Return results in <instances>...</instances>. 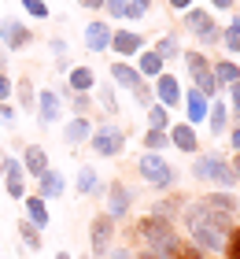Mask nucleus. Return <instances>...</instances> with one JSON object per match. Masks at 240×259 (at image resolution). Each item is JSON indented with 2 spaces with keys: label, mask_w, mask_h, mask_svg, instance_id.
I'll return each instance as SVG.
<instances>
[{
  "label": "nucleus",
  "mask_w": 240,
  "mask_h": 259,
  "mask_svg": "<svg viewBox=\"0 0 240 259\" xmlns=\"http://www.w3.org/2000/svg\"><path fill=\"white\" fill-rule=\"evenodd\" d=\"M170 126V115H166L163 104H152L148 108V130H166Z\"/></svg>",
  "instance_id": "nucleus-25"
},
{
  "label": "nucleus",
  "mask_w": 240,
  "mask_h": 259,
  "mask_svg": "<svg viewBox=\"0 0 240 259\" xmlns=\"http://www.w3.org/2000/svg\"><path fill=\"white\" fill-rule=\"evenodd\" d=\"M111 78H115L122 89H129V93H140V89H144V78H140L129 63H111Z\"/></svg>",
  "instance_id": "nucleus-14"
},
{
  "label": "nucleus",
  "mask_w": 240,
  "mask_h": 259,
  "mask_svg": "<svg viewBox=\"0 0 240 259\" xmlns=\"http://www.w3.org/2000/svg\"><path fill=\"white\" fill-rule=\"evenodd\" d=\"M225 244H229V259H240V230H229Z\"/></svg>",
  "instance_id": "nucleus-39"
},
{
  "label": "nucleus",
  "mask_w": 240,
  "mask_h": 259,
  "mask_svg": "<svg viewBox=\"0 0 240 259\" xmlns=\"http://www.w3.org/2000/svg\"><path fill=\"white\" fill-rule=\"evenodd\" d=\"M37 100H41V126H52L59 119V93L56 89H44Z\"/></svg>",
  "instance_id": "nucleus-18"
},
{
  "label": "nucleus",
  "mask_w": 240,
  "mask_h": 259,
  "mask_svg": "<svg viewBox=\"0 0 240 259\" xmlns=\"http://www.w3.org/2000/svg\"><path fill=\"white\" fill-rule=\"evenodd\" d=\"M140 33H133V30H115L111 33V49L118 52V56H133V52H140Z\"/></svg>",
  "instance_id": "nucleus-15"
},
{
  "label": "nucleus",
  "mask_w": 240,
  "mask_h": 259,
  "mask_svg": "<svg viewBox=\"0 0 240 259\" xmlns=\"http://www.w3.org/2000/svg\"><path fill=\"white\" fill-rule=\"evenodd\" d=\"M11 97V81H8V74H0V104H4Z\"/></svg>",
  "instance_id": "nucleus-44"
},
{
  "label": "nucleus",
  "mask_w": 240,
  "mask_h": 259,
  "mask_svg": "<svg viewBox=\"0 0 240 259\" xmlns=\"http://www.w3.org/2000/svg\"><path fill=\"white\" fill-rule=\"evenodd\" d=\"M81 259H85V255H81Z\"/></svg>",
  "instance_id": "nucleus-57"
},
{
  "label": "nucleus",
  "mask_w": 240,
  "mask_h": 259,
  "mask_svg": "<svg viewBox=\"0 0 240 259\" xmlns=\"http://www.w3.org/2000/svg\"><path fill=\"white\" fill-rule=\"evenodd\" d=\"M4 174H8V182H22V178H26L19 159H4Z\"/></svg>",
  "instance_id": "nucleus-34"
},
{
  "label": "nucleus",
  "mask_w": 240,
  "mask_h": 259,
  "mask_svg": "<svg viewBox=\"0 0 240 259\" xmlns=\"http://www.w3.org/2000/svg\"><path fill=\"white\" fill-rule=\"evenodd\" d=\"M0 30H4V45H8V49H26V45L33 41V33L22 26V22H15V19L0 22Z\"/></svg>",
  "instance_id": "nucleus-11"
},
{
  "label": "nucleus",
  "mask_w": 240,
  "mask_h": 259,
  "mask_svg": "<svg viewBox=\"0 0 240 259\" xmlns=\"http://www.w3.org/2000/svg\"><path fill=\"white\" fill-rule=\"evenodd\" d=\"M137 170H140V178L148 185H155V189H170V185L177 182V170L163 156H155V152H144V156L137 159Z\"/></svg>",
  "instance_id": "nucleus-3"
},
{
  "label": "nucleus",
  "mask_w": 240,
  "mask_h": 259,
  "mask_svg": "<svg viewBox=\"0 0 240 259\" xmlns=\"http://www.w3.org/2000/svg\"><path fill=\"white\" fill-rule=\"evenodd\" d=\"M233 148L240 152V130H233Z\"/></svg>",
  "instance_id": "nucleus-51"
},
{
  "label": "nucleus",
  "mask_w": 240,
  "mask_h": 259,
  "mask_svg": "<svg viewBox=\"0 0 240 259\" xmlns=\"http://www.w3.org/2000/svg\"><path fill=\"white\" fill-rule=\"evenodd\" d=\"M0 170H4V156H0Z\"/></svg>",
  "instance_id": "nucleus-56"
},
{
  "label": "nucleus",
  "mask_w": 240,
  "mask_h": 259,
  "mask_svg": "<svg viewBox=\"0 0 240 259\" xmlns=\"http://www.w3.org/2000/svg\"><path fill=\"white\" fill-rule=\"evenodd\" d=\"M185 26L196 33L203 45H214V41H218V30H214L211 15H203V11H188V15H185Z\"/></svg>",
  "instance_id": "nucleus-9"
},
{
  "label": "nucleus",
  "mask_w": 240,
  "mask_h": 259,
  "mask_svg": "<svg viewBox=\"0 0 240 259\" xmlns=\"http://www.w3.org/2000/svg\"><path fill=\"white\" fill-rule=\"evenodd\" d=\"M111 241H115V219H111V215H96V219H92V230H89L92 255H96V259H107Z\"/></svg>",
  "instance_id": "nucleus-6"
},
{
  "label": "nucleus",
  "mask_w": 240,
  "mask_h": 259,
  "mask_svg": "<svg viewBox=\"0 0 240 259\" xmlns=\"http://www.w3.org/2000/svg\"><path fill=\"white\" fill-rule=\"evenodd\" d=\"M144 11H148V0H129L126 19H144Z\"/></svg>",
  "instance_id": "nucleus-37"
},
{
  "label": "nucleus",
  "mask_w": 240,
  "mask_h": 259,
  "mask_svg": "<svg viewBox=\"0 0 240 259\" xmlns=\"http://www.w3.org/2000/svg\"><path fill=\"white\" fill-rule=\"evenodd\" d=\"M96 189H100V185H96V170L92 167H81L78 170V193L85 196V193H96Z\"/></svg>",
  "instance_id": "nucleus-26"
},
{
  "label": "nucleus",
  "mask_w": 240,
  "mask_h": 259,
  "mask_svg": "<svg viewBox=\"0 0 240 259\" xmlns=\"http://www.w3.org/2000/svg\"><path fill=\"white\" fill-rule=\"evenodd\" d=\"M174 259H203V255H200V248H192V244H181V248L174 252Z\"/></svg>",
  "instance_id": "nucleus-41"
},
{
  "label": "nucleus",
  "mask_w": 240,
  "mask_h": 259,
  "mask_svg": "<svg viewBox=\"0 0 240 259\" xmlns=\"http://www.w3.org/2000/svg\"><path fill=\"white\" fill-rule=\"evenodd\" d=\"M155 56L166 63V60H174V56H181V45H177L174 37H163L159 45H155Z\"/></svg>",
  "instance_id": "nucleus-27"
},
{
  "label": "nucleus",
  "mask_w": 240,
  "mask_h": 259,
  "mask_svg": "<svg viewBox=\"0 0 240 259\" xmlns=\"http://www.w3.org/2000/svg\"><path fill=\"white\" fill-rule=\"evenodd\" d=\"M15 93H19V104H22V108H26V111H30V108H33V85H30V81H26V78H22V81H19V85H15Z\"/></svg>",
  "instance_id": "nucleus-32"
},
{
  "label": "nucleus",
  "mask_w": 240,
  "mask_h": 259,
  "mask_svg": "<svg viewBox=\"0 0 240 259\" xmlns=\"http://www.w3.org/2000/svg\"><path fill=\"white\" fill-rule=\"evenodd\" d=\"M0 119H4V122H11V119H15V111H11L8 104H0Z\"/></svg>",
  "instance_id": "nucleus-46"
},
{
  "label": "nucleus",
  "mask_w": 240,
  "mask_h": 259,
  "mask_svg": "<svg viewBox=\"0 0 240 259\" xmlns=\"http://www.w3.org/2000/svg\"><path fill=\"white\" fill-rule=\"evenodd\" d=\"M170 145V137L163 134V130H148V134H144V148L148 152H155V148H166Z\"/></svg>",
  "instance_id": "nucleus-30"
},
{
  "label": "nucleus",
  "mask_w": 240,
  "mask_h": 259,
  "mask_svg": "<svg viewBox=\"0 0 240 259\" xmlns=\"http://www.w3.org/2000/svg\"><path fill=\"white\" fill-rule=\"evenodd\" d=\"M192 174L203 178V182H218V185H233V178H236L233 167L222 156H203V159H196V163H192Z\"/></svg>",
  "instance_id": "nucleus-4"
},
{
  "label": "nucleus",
  "mask_w": 240,
  "mask_h": 259,
  "mask_svg": "<svg viewBox=\"0 0 240 259\" xmlns=\"http://www.w3.org/2000/svg\"><path fill=\"white\" fill-rule=\"evenodd\" d=\"M233 174H236V178H240V152H236V156H233Z\"/></svg>",
  "instance_id": "nucleus-49"
},
{
  "label": "nucleus",
  "mask_w": 240,
  "mask_h": 259,
  "mask_svg": "<svg viewBox=\"0 0 240 259\" xmlns=\"http://www.w3.org/2000/svg\"><path fill=\"white\" fill-rule=\"evenodd\" d=\"M129 204H133V193H129L122 182H111V189H107V215L118 222L129 211Z\"/></svg>",
  "instance_id": "nucleus-8"
},
{
  "label": "nucleus",
  "mask_w": 240,
  "mask_h": 259,
  "mask_svg": "<svg viewBox=\"0 0 240 259\" xmlns=\"http://www.w3.org/2000/svg\"><path fill=\"white\" fill-rule=\"evenodd\" d=\"M19 233H22V241H26V248H30V252H37V248H41V230L33 226L30 219H22V222H19Z\"/></svg>",
  "instance_id": "nucleus-22"
},
{
  "label": "nucleus",
  "mask_w": 240,
  "mask_h": 259,
  "mask_svg": "<svg viewBox=\"0 0 240 259\" xmlns=\"http://www.w3.org/2000/svg\"><path fill=\"white\" fill-rule=\"evenodd\" d=\"M225 45H229L233 52H240V19L229 22V30H225Z\"/></svg>",
  "instance_id": "nucleus-33"
},
{
  "label": "nucleus",
  "mask_w": 240,
  "mask_h": 259,
  "mask_svg": "<svg viewBox=\"0 0 240 259\" xmlns=\"http://www.w3.org/2000/svg\"><path fill=\"white\" fill-rule=\"evenodd\" d=\"M233 108H236V115H240V81H233Z\"/></svg>",
  "instance_id": "nucleus-45"
},
{
  "label": "nucleus",
  "mask_w": 240,
  "mask_h": 259,
  "mask_svg": "<svg viewBox=\"0 0 240 259\" xmlns=\"http://www.w3.org/2000/svg\"><path fill=\"white\" fill-rule=\"evenodd\" d=\"M192 0H170V8H188Z\"/></svg>",
  "instance_id": "nucleus-50"
},
{
  "label": "nucleus",
  "mask_w": 240,
  "mask_h": 259,
  "mask_svg": "<svg viewBox=\"0 0 240 259\" xmlns=\"http://www.w3.org/2000/svg\"><path fill=\"white\" fill-rule=\"evenodd\" d=\"M137 259H159V255H155V252H148V248H144V252H140Z\"/></svg>",
  "instance_id": "nucleus-52"
},
{
  "label": "nucleus",
  "mask_w": 240,
  "mask_h": 259,
  "mask_svg": "<svg viewBox=\"0 0 240 259\" xmlns=\"http://www.w3.org/2000/svg\"><path fill=\"white\" fill-rule=\"evenodd\" d=\"M203 115H207L203 93H188V122H203Z\"/></svg>",
  "instance_id": "nucleus-24"
},
{
  "label": "nucleus",
  "mask_w": 240,
  "mask_h": 259,
  "mask_svg": "<svg viewBox=\"0 0 240 259\" xmlns=\"http://www.w3.org/2000/svg\"><path fill=\"white\" fill-rule=\"evenodd\" d=\"M214 8H233V0H214Z\"/></svg>",
  "instance_id": "nucleus-53"
},
{
  "label": "nucleus",
  "mask_w": 240,
  "mask_h": 259,
  "mask_svg": "<svg viewBox=\"0 0 240 259\" xmlns=\"http://www.w3.org/2000/svg\"><path fill=\"white\" fill-rule=\"evenodd\" d=\"M26 219L33 222V226H48V207H44V200L41 196H26Z\"/></svg>",
  "instance_id": "nucleus-21"
},
{
  "label": "nucleus",
  "mask_w": 240,
  "mask_h": 259,
  "mask_svg": "<svg viewBox=\"0 0 240 259\" xmlns=\"http://www.w3.org/2000/svg\"><path fill=\"white\" fill-rule=\"evenodd\" d=\"M177 207H181L177 200H159V204L152 207V215H159V219H166V222H170V219L177 215Z\"/></svg>",
  "instance_id": "nucleus-31"
},
{
  "label": "nucleus",
  "mask_w": 240,
  "mask_h": 259,
  "mask_svg": "<svg viewBox=\"0 0 240 259\" xmlns=\"http://www.w3.org/2000/svg\"><path fill=\"white\" fill-rule=\"evenodd\" d=\"M59 193H63V174H59V170H44L37 178V196L41 200H52Z\"/></svg>",
  "instance_id": "nucleus-16"
},
{
  "label": "nucleus",
  "mask_w": 240,
  "mask_h": 259,
  "mask_svg": "<svg viewBox=\"0 0 240 259\" xmlns=\"http://www.w3.org/2000/svg\"><path fill=\"white\" fill-rule=\"evenodd\" d=\"M78 4H85V8H104V0H78Z\"/></svg>",
  "instance_id": "nucleus-48"
},
{
  "label": "nucleus",
  "mask_w": 240,
  "mask_h": 259,
  "mask_svg": "<svg viewBox=\"0 0 240 259\" xmlns=\"http://www.w3.org/2000/svg\"><path fill=\"white\" fill-rule=\"evenodd\" d=\"M211 130H214V134H222V130H225V108H222V104H214V108H211Z\"/></svg>",
  "instance_id": "nucleus-35"
},
{
  "label": "nucleus",
  "mask_w": 240,
  "mask_h": 259,
  "mask_svg": "<svg viewBox=\"0 0 240 259\" xmlns=\"http://www.w3.org/2000/svg\"><path fill=\"white\" fill-rule=\"evenodd\" d=\"M111 45V26L107 22H89L85 26V49L89 52H104Z\"/></svg>",
  "instance_id": "nucleus-12"
},
{
  "label": "nucleus",
  "mask_w": 240,
  "mask_h": 259,
  "mask_svg": "<svg viewBox=\"0 0 240 259\" xmlns=\"http://www.w3.org/2000/svg\"><path fill=\"white\" fill-rule=\"evenodd\" d=\"M26 4L30 15H37V19H48V8H44V0H22Z\"/></svg>",
  "instance_id": "nucleus-38"
},
{
  "label": "nucleus",
  "mask_w": 240,
  "mask_h": 259,
  "mask_svg": "<svg viewBox=\"0 0 240 259\" xmlns=\"http://www.w3.org/2000/svg\"><path fill=\"white\" fill-rule=\"evenodd\" d=\"M100 104H104L107 111H115V115H118V100H115V89H100Z\"/></svg>",
  "instance_id": "nucleus-40"
},
{
  "label": "nucleus",
  "mask_w": 240,
  "mask_h": 259,
  "mask_svg": "<svg viewBox=\"0 0 240 259\" xmlns=\"http://www.w3.org/2000/svg\"><path fill=\"white\" fill-rule=\"evenodd\" d=\"M104 8L111 11L115 19H126V11H129V0H104Z\"/></svg>",
  "instance_id": "nucleus-36"
},
{
  "label": "nucleus",
  "mask_w": 240,
  "mask_h": 259,
  "mask_svg": "<svg viewBox=\"0 0 240 259\" xmlns=\"http://www.w3.org/2000/svg\"><path fill=\"white\" fill-rule=\"evenodd\" d=\"M185 63H188V74H192V81H196V93H214V89H218V81H214V70H211V63L203 60L200 52H188V56H185Z\"/></svg>",
  "instance_id": "nucleus-7"
},
{
  "label": "nucleus",
  "mask_w": 240,
  "mask_h": 259,
  "mask_svg": "<svg viewBox=\"0 0 240 259\" xmlns=\"http://www.w3.org/2000/svg\"><path fill=\"white\" fill-rule=\"evenodd\" d=\"M92 85H96V78H92L89 67H74V70H70V78H67V89L70 93H89Z\"/></svg>",
  "instance_id": "nucleus-20"
},
{
  "label": "nucleus",
  "mask_w": 240,
  "mask_h": 259,
  "mask_svg": "<svg viewBox=\"0 0 240 259\" xmlns=\"http://www.w3.org/2000/svg\"><path fill=\"white\" fill-rule=\"evenodd\" d=\"M185 222H188V233H192V244H196L200 252H218L225 237H229L233 222L225 211L211 207V204H192L185 211Z\"/></svg>",
  "instance_id": "nucleus-1"
},
{
  "label": "nucleus",
  "mask_w": 240,
  "mask_h": 259,
  "mask_svg": "<svg viewBox=\"0 0 240 259\" xmlns=\"http://www.w3.org/2000/svg\"><path fill=\"white\" fill-rule=\"evenodd\" d=\"M63 137H67V145H81V141H89V137H92L89 119H85V115H74V122H67Z\"/></svg>",
  "instance_id": "nucleus-17"
},
{
  "label": "nucleus",
  "mask_w": 240,
  "mask_h": 259,
  "mask_svg": "<svg viewBox=\"0 0 240 259\" xmlns=\"http://www.w3.org/2000/svg\"><path fill=\"white\" fill-rule=\"evenodd\" d=\"M107 255H111V259H129V252H126V248H111Z\"/></svg>",
  "instance_id": "nucleus-47"
},
{
  "label": "nucleus",
  "mask_w": 240,
  "mask_h": 259,
  "mask_svg": "<svg viewBox=\"0 0 240 259\" xmlns=\"http://www.w3.org/2000/svg\"><path fill=\"white\" fill-rule=\"evenodd\" d=\"M89 141H92V152H96V156H118L122 145H126V134H122L115 122H104V126L92 130Z\"/></svg>",
  "instance_id": "nucleus-5"
},
{
  "label": "nucleus",
  "mask_w": 240,
  "mask_h": 259,
  "mask_svg": "<svg viewBox=\"0 0 240 259\" xmlns=\"http://www.w3.org/2000/svg\"><path fill=\"white\" fill-rule=\"evenodd\" d=\"M74 111L89 119V97H85V93H74Z\"/></svg>",
  "instance_id": "nucleus-42"
},
{
  "label": "nucleus",
  "mask_w": 240,
  "mask_h": 259,
  "mask_svg": "<svg viewBox=\"0 0 240 259\" xmlns=\"http://www.w3.org/2000/svg\"><path fill=\"white\" fill-rule=\"evenodd\" d=\"M56 259H70V255H67V252H59V255H56Z\"/></svg>",
  "instance_id": "nucleus-55"
},
{
  "label": "nucleus",
  "mask_w": 240,
  "mask_h": 259,
  "mask_svg": "<svg viewBox=\"0 0 240 259\" xmlns=\"http://www.w3.org/2000/svg\"><path fill=\"white\" fill-rule=\"evenodd\" d=\"M137 74H155V78H159L163 74V60L155 52H144L140 60H137Z\"/></svg>",
  "instance_id": "nucleus-23"
},
{
  "label": "nucleus",
  "mask_w": 240,
  "mask_h": 259,
  "mask_svg": "<svg viewBox=\"0 0 240 259\" xmlns=\"http://www.w3.org/2000/svg\"><path fill=\"white\" fill-rule=\"evenodd\" d=\"M214 81H240V67L236 63H218L214 67Z\"/></svg>",
  "instance_id": "nucleus-29"
},
{
  "label": "nucleus",
  "mask_w": 240,
  "mask_h": 259,
  "mask_svg": "<svg viewBox=\"0 0 240 259\" xmlns=\"http://www.w3.org/2000/svg\"><path fill=\"white\" fill-rule=\"evenodd\" d=\"M8 196L11 200H22V196H26V185H22V182H8Z\"/></svg>",
  "instance_id": "nucleus-43"
},
{
  "label": "nucleus",
  "mask_w": 240,
  "mask_h": 259,
  "mask_svg": "<svg viewBox=\"0 0 240 259\" xmlns=\"http://www.w3.org/2000/svg\"><path fill=\"white\" fill-rule=\"evenodd\" d=\"M203 204H211V207H218V211H236V200H233V196H225V193H211V196H203Z\"/></svg>",
  "instance_id": "nucleus-28"
},
{
  "label": "nucleus",
  "mask_w": 240,
  "mask_h": 259,
  "mask_svg": "<svg viewBox=\"0 0 240 259\" xmlns=\"http://www.w3.org/2000/svg\"><path fill=\"white\" fill-rule=\"evenodd\" d=\"M4 67H8V60H4V52H0V74H4Z\"/></svg>",
  "instance_id": "nucleus-54"
},
{
  "label": "nucleus",
  "mask_w": 240,
  "mask_h": 259,
  "mask_svg": "<svg viewBox=\"0 0 240 259\" xmlns=\"http://www.w3.org/2000/svg\"><path fill=\"white\" fill-rule=\"evenodd\" d=\"M170 145L181 148V152H196V134H192L188 122H177V126L170 130Z\"/></svg>",
  "instance_id": "nucleus-19"
},
{
  "label": "nucleus",
  "mask_w": 240,
  "mask_h": 259,
  "mask_svg": "<svg viewBox=\"0 0 240 259\" xmlns=\"http://www.w3.org/2000/svg\"><path fill=\"white\" fill-rule=\"evenodd\" d=\"M22 170H26V174H33V178H41V174L48 170V156H44V148L41 145H30L26 152H22Z\"/></svg>",
  "instance_id": "nucleus-13"
},
{
  "label": "nucleus",
  "mask_w": 240,
  "mask_h": 259,
  "mask_svg": "<svg viewBox=\"0 0 240 259\" xmlns=\"http://www.w3.org/2000/svg\"><path fill=\"white\" fill-rule=\"evenodd\" d=\"M155 97H159L163 108H177V100H181V85H177L174 74H159V81H155Z\"/></svg>",
  "instance_id": "nucleus-10"
},
{
  "label": "nucleus",
  "mask_w": 240,
  "mask_h": 259,
  "mask_svg": "<svg viewBox=\"0 0 240 259\" xmlns=\"http://www.w3.org/2000/svg\"><path fill=\"white\" fill-rule=\"evenodd\" d=\"M137 233L148 241V252H155L159 259H174V252L181 248V241H177V233H174V222H166L159 215H144L137 222Z\"/></svg>",
  "instance_id": "nucleus-2"
}]
</instances>
